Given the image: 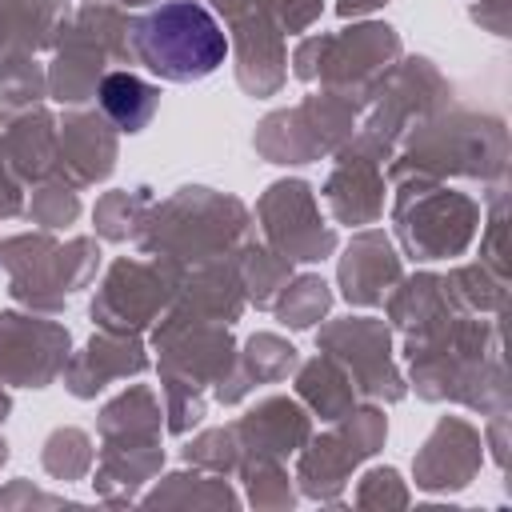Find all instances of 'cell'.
Here are the masks:
<instances>
[{"label":"cell","mask_w":512,"mask_h":512,"mask_svg":"<svg viewBox=\"0 0 512 512\" xmlns=\"http://www.w3.org/2000/svg\"><path fill=\"white\" fill-rule=\"evenodd\" d=\"M136 52L156 76L188 84L212 76L224 64L228 40L208 8L192 0H172L136 24Z\"/></svg>","instance_id":"1"},{"label":"cell","mask_w":512,"mask_h":512,"mask_svg":"<svg viewBox=\"0 0 512 512\" xmlns=\"http://www.w3.org/2000/svg\"><path fill=\"white\" fill-rule=\"evenodd\" d=\"M100 104L120 132H140L156 112V92L132 72H112L100 84Z\"/></svg>","instance_id":"2"}]
</instances>
